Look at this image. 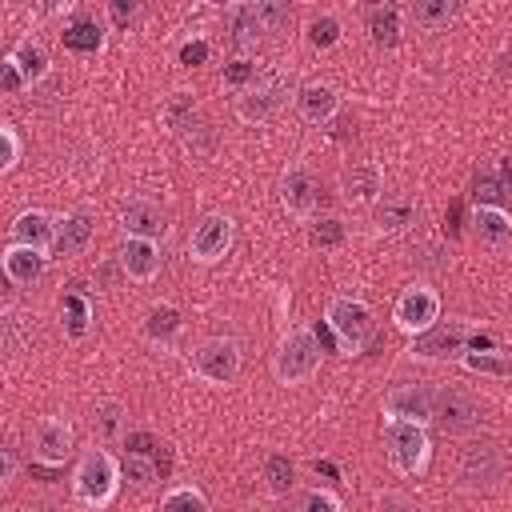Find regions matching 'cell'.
Here are the masks:
<instances>
[{
	"label": "cell",
	"instance_id": "18",
	"mask_svg": "<svg viewBox=\"0 0 512 512\" xmlns=\"http://www.w3.org/2000/svg\"><path fill=\"white\" fill-rule=\"evenodd\" d=\"M120 228H124V236H136V240H160L164 228H168V216H164V208L156 200L132 196L120 208Z\"/></svg>",
	"mask_w": 512,
	"mask_h": 512
},
{
	"label": "cell",
	"instance_id": "29",
	"mask_svg": "<svg viewBox=\"0 0 512 512\" xmlns=\"http://www.w3.org/2000/svg\"><path fill=\"white\" fill-rule=\"evenodd\" d=\"M460 364L468 368V372H476V376H492V380H508L512 376V356L508 352H492V348H468L464 356H460Z\"/></svg>",
	"mask_w": 512,
	"mask_h": 512
},
{
	"label": "cell",
	"instance_id": "7",
	"mask_svg": "<svg viewBox=\"0 0 512 512\" xmlns=\"http://www.w3.org/2000/svg\"><path fill=\"white\" fill-rule=\"evenodd\" d=\"M324 324L332 328V340L344 356L364 352V344L372 340V308L356 296H332L324 308Z\"/></svg>",
	"mask_w": 512,
	"mask_h": 512
},
{
	"label": "cell",
	"instance_id": "35",
	"mask_svg": "<svg viewBox=\"0 0 512 512\" xmlns=\"http://www.w3.org/2000/svg\"><path fill=\"white\" fill-rule=\"evenodd\" d=\"M472 200H476V208H504L508 188H504V180H500L496 172H476V180H472Z\"/></svg>",
	"mask_w": 512,
	"mask_h": 512
},
{
	"label": "cell",
	"instance_id": "16",
	"mask_svg": "<svg viewBox=\"0 0 512 512\" xmlns=\"http://www.w3.org/2000/svg\"><path fill=\"white\" fill-rule=\"evenodd\" d=\"M8 236H12V244H24V248H36V252L52 256L56 252V236H60V216H52L44 208H24L12 220Z\"/></svg>",
	"mask_w": 512,
	"mask_h": 512
},
{
	"label": "cell",
	"instance_id": "27",
	"mask_svg": "<svg viewBox=\"0 0 512 512\" xmlns=\"http://www.w3.org/2000/svg\"><path fill=\"white\" fill-rule=\"evenodd\" d=\"M456 4L452 0H416V4H408V16L416 20V28H424V32H440V28H448L452 20H456Z\"/></svg>",
	"mask_w": 512,
	"mask_h": 512
},
{
	"label": "cell",
	"instance_id": "51",
	"mask_svg": "<svg viewBox=\"0 0 512 512\" xmlns=\"http://www.w3.org/2000/svg\"><path fill=\"white\" fill-rule=\"evenodd\" d=\"M508 356H512V344H508Z\"/></svg>",
	"mask_w": 512,
	"mask_h": 512
},
{
	"label": "cell",
	"instance_id": "6",
	"mask_svg": "<svg viewBox=\"0 0 512 512\" xmlns=\"http://www.w3.org/2000/svg\"><path fill=\"white\" fill-rule=\"evenodd\" d=\"M164 120L172 128V136L192 152V156H212L216 152V132L208 124V116L200 112V104L188 92H172L164 100Z\"/></svg>",
	"mask_w": 512,
	"mask_h": 512
},
{
	"label": "cell",
	"instance_id": "17",
	"mask_svg": "<svg viewBox=\"0 0 512 512\" xmlns=\"http://www.w3.org/2000/svg\"><path fill=\"white\" fill-rule=\"evenodd\" d=\"M224 32H228V44L236 48V56L256 52V44H260V36H264L256 0H236V4H228V8H224Z\"/></svg>",
	"mask_w": 512,
	"mask_h": 512
},
{
	"label": "cell",
	"instance_id": "40",
	"mask_svg": "<svg viewBox=\"0 0 512 512\" xmlns=\"http://www.w3.org/2000/svg\"><path fill=\"white\" fill-rule=\"evenodd\" d=\"M292 512H340V496L328 492V488H308L296 496Z\"/></svg>",
	"mask_w": 512,
	"mask_h": 512
},
{
	"label": "cell",
	"instance_id": "49",
	"mask_svg": "<svg viewBox=\"0 0 512 512\" xmlns=\"http://www.w3.org/2000/svg\"><path fill=\"white\" fill-rule=\"evenodd\" d=\"M496 64H500L496 72H500V76L508 80V72H512V52H500V56H496Z\"/></svg>",
	"mask_w": 512,
	"mask_h": 512
},
{
	"label": "cell",
	"instance_id": "5",
	"mask_svg": "<svg viewBox=\"0 0 512 512\" xmlns=\"http://www.w3.org/2000/svg\"><path fill=\"white\" fill-rule=\"evenodd\" d=\"M384 452L396 476H420L432 460V440L424 432V424H408V420H384Z\"/></svg>",
	"mask_w": 512,
	"mask_h": 512
},
{
	"label": "cell",
	"instance_id": "26",
	"mask_svg": "<svg viewBox=\"0 0 512 512\" xmlns=\"http://www.w3.org/2000/svg\"><path fill=\"white\" fill-rule=\"evenodd\" d=\"M472 232L488 248H504L512 240V216L504 208H472Z\"/></svg>",
	"mask_w": 512,
	"mask_h": 512
},
{
	"label": "cell",
	"instance_id": "34",
	"mask_svg": "<svg viewBox=\"0 0 512 512\" xmlns=\"http://www.w3.org/2000/svg\"><path fill=\"white\" fill-rule=\"evenodd\" d=\"M344 240H348V228H344L336 216H316V220H308V244H312V248L332 252V248H340Z\"/></svg>",
	"mask_w": 512,
	"mask_h": 512
},
{
	"label": "cell",
	"instance_id": "12",
	"mask_svg": "<svg viewBox=\"0 0 512 512\" xmlns=\"http://www.w3.org/2000/svg\"><path fill=\"white\" fill-rule=\"evenodd\" d=\"M232 236H236L232 216H224V212H208V216H200V224H196L192 236H188V256H192L196 264H216V260L228 256Z\"/></svg>",
	"mask_w": 512,
	"mask_h": 512
},
{
	"label": "cell",
	"instance_id": "44",
	"mask_svg": "<svg viewBox=\"0 0 512 512\" xmlns=\"http://www.w3.org/2000/svg\"><path fill=\"white\" fill-rule=\"evenodd\" d=\"M24 88H28L24 72L4 56V60H0V92H4V96H16V92H24Z\"/></svg>",
	"mask_w": 512,
	"mask_h": 512
},
{
	"label": "cell",
	"instance_id": "30",
	"mask_svg": "<svg viewBox=\"0 0 512 512\" xmlns=\"http://www.w3.org/2000/svg\"><path fill=\"white\" fill-rule=\"evenodd\" d=\"M92 432L100 444H116L124 440V404L120 400H100L92 412Z\"/></svg>",
	"mask_w": 512,
	"mask_h": 512
},
{
	"label": "cell",
	"instance_id": "19",
	"mask_svg": "<svg viewBox=\"0 0 512 512\" xmlns=\"http://www.w3.org/2000/svg\"><path fill=\"white\" fill-rule=\"evenodd\" d=\"M160 264H164V256H160V244H156V240L124 236V244H120V268H124L128 280L152 284V280L160 276Z\"/></svg>",
	"mask_w": 512,
	"mask_h": 512
},
{
	"label": "cell",
	"instance_id": "21",
	"mask_svg": "<svg viewBox=\"0 0 512 512\" xmlns=\"http://www.w3.org/2000/svg\"><path fill=\"white\" fill-rule=\"evenodd\" d=\"M340 196H344V204H356V208L380 204V196H384V176H380V168H376V164H352V168H344V176H340Z\"/></svg>",
	"mask_w": 512,
	"mask_h": 512
},
{
	"label": "cell",
	"instance_id": "25",
	"mask_svg": "<svg viewBox=\"0 0 512 512\" xmlns=\"http://www.w3.org/2000/svg\"><path fill=\"white\" fill-rule=\"evenodd\" d=\"M412 224H416V200H412V196H404V192L380 196V204H376V228H380L384 236H400V232H408Z\"/></svg>",
	"mask_w": 512,
	"mask_h": 512
},
{
	"label": "cell",
	"instance_id": "13",
	"mask_svg": "<svg viewBox=\"0 0 512 512\" xmlns=\"http://www.w3.org/2000/svg\"><path fill=\"white\" fill-rule=\"evenodd\" d=\"M436 416V388L432 384H396L384 392V420H408V424H432Z\"/></svg>",
	"mask_w": 512,
	"mask_h": 512
},
{
	"label": "cell",
	"instance_id": "1",
	"mask_svg": "<svg viewBox=\"0 0 512 512\" xmlns=\"http://www.w3.org/2000/svg\"><path fill=\"white\" fill-rule=\"evenodd\" d=\"M120 492V464L108 448H84L72 472V500L80 508H108Z\"/></svg>",
	"mask_w": 512,
	"mask_h": 512
},
{
	"label": "cell",
	"instance_id": "32",
	"mask_svg": "<svg viewBox=\"0 0 512 512\" xmlns=\"http://www.w3.org/2000/svg\"><path fill=\"white\" fill-rule=\"evenodd\" d=\"M64 48H72L80 56H96L104 48V28L96 20H76L64 28Z\"/></svg>",
	"mask_w": 512,
	"mask_h": 512
},
{
	"label": "cell",
	"instance_id": "36",
	"mask_svg": "<svg viewBox=\"0 0 512 512\" xmlns=\"http://www.w3.org/2000/svg\"><path fill=\"white\" fill-rule=\"evenodd\" d=\"M264 480H268L272 496H288V488H292V460L284 452H268L264 456Z\"/></svg>",
	"mask_w": 512,
	"mask_h": 512
},
{
	"label": "cell",
	"instance_id": "11",
	"mask_svg": "<svg viewBox=\"0 0 512 512\" xmlns=\"http://www.w3.org/2000/svg\"><path fill=\"white\" fill-rule=\"evenodd\" d=\"M472 336H476V332H472L464 320H448V324H436V328L412 336L408 352H412L416 360H460V356L472 348Z\"/></svg>",
	"mask_w": 512,
	"mask_h": 512
},
{
	"label": "cell",
	"instance_id": "8",
	"mask_svg": "<svg viewBox=\"0 0 512 512\" xmlns=\"http://www.w3.org/2000/svg\"><path fill=\"white\" fill-rule=\"evenodd\" d=\"M392 324L404 336H420L440 324V296L428 284H408L392 304Z\"/></svg>",
	"mask_w": 512,
	"mask_h": 512
},
{
	"label": "cell",
	"instance_id": "23",
	"mask_svg": "<svg viewBox=\"0 0 512 512\" xmlns=\"http://www.w3.org/2000/svg\"><path fill=\"white\" fill-rule=\"evenodd\" d=\"M92 236H96V220H92V212L88 208H76V212H68V216H60V236H56V252L52 256H84L88 252V244H92Z\"/></svg>",
	"mask_w": 512,
	"mask_h": 512
},
{
	"label": "cell",
	"instance_id": "20",
	"mask_svg": "<svg viewBox=\"0 0 512 512\" xmlns=\"http://www.w3.org/2000/svg\"><path fill=\"white\" fill-rule=\"evenodd\" d=\"M48 260H52V256H44V252H36V248H24V244H12V240H8V248L0 252V268H4L8 284H16V288H32V284L44 276Z\"/></svg>",
	"mask_w": 512,
	"mask_h": 512
},
{
	"label": "cell",
	"instance_id": "22",
	"mask_svg": "<svg viewBox=\"0 0 512 512\" xmlns=\"http://www.w3.org/2000/svg\"><path fill=\"white\" fill-rule=\"evenodd\" d=\"M292 104H296V116L304 124H316V128L328 124V120H336V112H340V96L328 84H300Z\"/></svg>",
	"mask_w": 512,
	"mask_h": 512
},
{
	"label": "cell",
	"instance_id": "46",
	"mask_svg": "<svg viewBox=\"0 0 512 512\" xmlns=\"http://www.w3.org/2000/svg\"><path fill=\"white\" fill-rule=\"evenodd\" d=\"M204 60H208V40H204V36H192V40L180 44V64L196 68V64H204Z\"/></svg>",
	"mask_w": 512,
	"mask_h": 512
},
{
	"label": "cell",
	"instance_id": "10",
	"mask_svg": "<svg viewBox=\"0 0 512 512\" xmlns=\"http://www.w3.org/2000/svg\"><path fill=\"white\" fill-rule=\"evenodd\" d=\"M192 372L208 384H232L240 376V344L232 336H208L192 352Z\"/></svg>",
	"mask_w": 512,
	"mask_h": 512
},
{
	"label": "cell",
	"instance_id": "42",
	"mask_svg": "<svg viewBox=\"0 0 512 512\" xmlns=\"http://www.w3.org/2000/svg\"><path fill=\"white\" fill-rule=\"evenodd\" d=\"M308 40H312L316 48L340 44V20H336V16H316V20L308 24Z\"/></svg>",
	"mask_w": 512,
	"mask_h": 512
},
{
	"label": "cell",
	"instance_id": "41",
	"mask_svg": "<svg viewBox=\"0 0 512 512\" xmlns=\"http://www.w3.org/2000/svg\"><path fill=\"white\" fill-rule=\"evenodd\" d=\"M256 12H260L264 32H280L284 24H292V8L280 0H256Z\"/></svg>",
	"mask_w": 512,
	"mask_h": 512
},
{
	"label": "cell",
	"instance_id": "50",
	"mask_svg": "<svg viewBox=\"0 0 512 512\" xmlns=\"http://www.w3.org/2000/svg\"><path fill=\"white\" fill-rule=\"evenodd\" d=\"M500 180H504V188H512V156L500 160Z\"/></svg>",
	"mask_w": 512,
	"mask_h": 512
},
{
	"label": "cell",
	"instance_id": "15",
	"mask_svg": "<svg viewBox=\"0 0 512 512\" xmlns=\"http://www.w3.org/2000/svg\"><path fill=\"white\" fill-rule=\"evenodd\" d=\"M28 440H32V456L40 464H64L72 456V448H76V432H72V424L64 416L36 420L32 432H28Z\"/></svg>",
	"mask_w": 512,
	"mask_h": 512
},
{
	"label": "cell",
	"instance_id": "47",
	"mask_svg": "<svg viewBox=\"0 0 512 512\" xmlns=\"http://www.w3.org/2000/svg\"><path fill=\"white\" fill-rule=\"evenodd\" d=\"M136 12H140V8H136L132 0H128V4H124V0H116V4H108V16H112L116 24H132V20H136Z\"/></svg>",
	"mask_w": 512,
	"mask_h": 512
},
{
	"label": "cell",
	"instance_id": "14",
	"mask_svg": "<svg viewBox=\"0 0 512 512\" xmlns=\"http://www.w3.org/2000/svg\"><path fill=\"white\" fill-rule=\"evenodd\" d=\"M276 196H280V204H284V212H288V216H300V220H316L320 184H316V176H312L304 164H288V168L280 172Z\"/></svg>",
	"mask_w": 512,
	"mask_h": 512
},
{
	"label": "cell",
	"instance_id": "38",
	"mask_svg": "<svg viewBox=\"0 0 512 512\" xmlns=\"http://www.w3.org/2000/svg\"><path fill=\"white\" fill-rule=\"evenodd\" d=\"M64 316H68V332L72 336H84L88 332V320H92V304L84 292H68L64 296Z\"/></svg>",
	"mask_w": 512,
	"mask_h": 512
},
{
	"label": "cell",
	"instance_id": "48",
	"mask_svg": "<svg viewBox=\"0 0 512 512\" xmlns=\"http://www.w3.org/2000/svg\"><path fill=\"white\" fill-rule=\"evenodd\" d=\"M0 460H4V472H0V484H12L16 480V448H0Z\"/></svg>",
	"mask_w": 512,
	"mask_h": 512
},
{
	"label": "cell",
	"instance_id": "28",
	"mask_svg": "<svg viewBox=\"0 0 512 512\" xmlns=\"http://www.w3.org/2000/svg\"><path fill=\"white\" fill-rule=\"evenodd\" d=\"M368 36H372V44H380V48H396V40H400V8H396V4H376V8H368Z\"/></svg>",
	"mask_w": 512,
	"mask_h": 512
},
{
	"label": "cell",
	"instance_id": "45",
	"mask_svg": "<svg viewBox=\"0 0 512 512\" xmlns=\"http://www.w3.org/2000/svg\"><path fill=\"white\" fill-rule=\"evenodd\" d=\"M380 512H424V504L412 500L408 492H384L380 496Z\"/></svg>",
	"mask_w": 512,
	"mask_h": 512
},
{
	"label": "cell",
	"instance_id": "24",
	"mask_svg": "<svg viewBox=\"0 0 512 512\" xmlns=\"http://www.w3.org/2000/svg\"><path fill=\"white\" fill-rule=\"evenodd\" d=\"M8 60L24 72V80H28V88H36V84H44L48 76H52V56H48V48L36 40V36H24V40H16V48L8 52Z\"/></svg>",
	"mask_w": 512,
	"mask_h": 512
},
{
	"label": "cell",
	"instance_id": "9",
	"mask_svg": "<svg viewBox=\"0 0 512 512\" xmlns=\"http://www.w3.org/2000/svg\"><path fill=\"white\" fill-rule=\"evenodd\" d=\"M484 420V408L472 392L464 388H436V416L432 424L444 432V436H472Z\"/></svg>",
	"mask_w": 512,
	"mask_h": 512
},
{
	"label": "cell",
	"instance_id": "2",
	"mask_svg": "<svg viewBox=\"0 0 512 512\" xmlns=\"http://www.w3.org/2000/svg\"><path fill=\"white\" fill-rule=\"evenodd\" d=\"M288 100H296V88H292V80L284 72L272 68V72H260L256 84H248L244 92L232 96V112L244 124H268Z\"/></svg>",
	"mask_w": 512,
	"mask_h": 512
},
{
	"label": "cell",
	"instance_id": "33",
	"mask_svg": "<svg viewBox=\"0 0 512 512\" xmlns=\"http://www.w3.org/2000/svg\"><path fill=\"white\" fill-rule=\"evenodd\" d=\"M160 512H212V504L196 484H176V488L164 492Z\"/></svg>",
	"mask_w": 512,
	"mask_h": 512
},
{
	"label": "cell",
	"instance_id": "43",
	"mask_svg": "<svg viewBox=\"0 0 512 512\" xmlns=\"http://www.w3.org/2000/svg\"><path fill=\"white\" fill-rule=\"evenodd\" d=\"M20 164V136L12 124H0V172H12Z\"/></svg>",
	"mask_w": 512,
	"mask_h": 512
},
{
	"label": "cell",
	"instance_id": "3",
	"mask_svg": "<svg viewBox=\"0 0 512 512\" xmlns=\"http://www.w3.org/2000/svg\"><path fill=\"white\" fill-rule=\"evenodd\" d=\"M512 472V460L508 452L496 444V440H472L464 452H460V488L468 492H496Z\"/></svg>",
	"mask_w": 512,
	"mask_h": 512
},
{
	"label": "cell",
	"instance_id": "31",
	"mask_svg": "<svg viewBox=\"0 0 512 512\" xmlns=\"http://www.w3.org/2000/svg\"><path fill=\"white\" fill-rule=\"evenodd\" d=\"M176 332H180V312L172 304H152L144 312V336L152 344H168V340H176Z\"/></svg>",
	"mask_w": 512,
	"mask_h": 512
},
{
	"label": "cell",
	"instance_id": "39",
	"mask_svg": "<svg viewBox=\"0 0 512 512\" xmlns=\"http://www.w3.org/2000/svg\"><path fill=\"white\" fill-rule=\"evenodd\" d=\"M124 472H128V480L136 484V488H148L156 476H160V464H156V456H140V452H124Z\"/></svg>",
	"mask_w": 512,
	"mask_h": 512
},
{
	"label": "cell",
	"instance_id": "4",
	"mask_svg": "<svg viewBox=\"0 0 512 512\" xmlns=\"http://www.w3.org/2000/svg\"><path fill=\"white\" fill-rule=\"evenodd\" d=\"M320 356H324V348H320L316 332L312 328H292V332H284V340L272 356V376L280 384H304L320 372Z\"/></svg>",
	"mask_w": 512,
	"mask_h": 512
},
{
	"label": "cell",
	"instance_id": "37",
	"mask_svg": "<svg viewBox=\"0 0 512 512\" xmlns=\"http://www.w3.org/2000/svg\"><path fill=\"white\" fill-rule=\"evenodd\" d=\"M256 76H260V68L248 60V56H232L228 64H224V88H232V92H244L248 84H256Z\"/></svg>",
	"mask_w": 512,
	"mask_h": 512
}]
</instances>
